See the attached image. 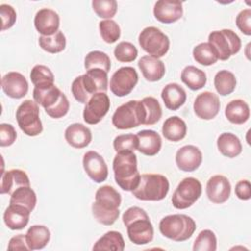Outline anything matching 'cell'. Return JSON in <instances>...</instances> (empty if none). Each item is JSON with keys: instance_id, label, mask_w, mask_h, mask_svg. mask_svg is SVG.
Wrapping results in <instances>:
<instances>
[{"instance_id": "obj_1", "label": "cell", "mask_w": 251, "mask_h": 251, "mask_svg": "<svg viewBox=\"0 0 251 251\" xmlns=\"http://www.w3.org/2000/svg\"><path fill=\"white\" fill-rule=\"evenodd\" d=\"M121 203V194L113 186L103 185L95 193V201L91 206L92 215L98 223L111 226L120 216Z\"/></svg>"}, {"instance_id": "obj_2", "label": "cell", "mask_w": 251, "mask_h": 251, "mask_svg": "<svg viewBox=\"0 0 251 251\" xmlns=\"http://www.w3.org/2000/svg\"><path fill=\"white\" fill-rule=\"evenodd\" d=\"M71 90L76 101L86 104L94 94L106 93L108 90V73L101 69L87 70L84 75L74 79Z\"/></svg>"}, {"instance_id": "obj_3", "label": "cell", "mask_w": 251, "mask_h": 251, "mask_svg": "<svg viewBox=\"0 0 251 251\" xmlns=\"http://www.w3.org/2000/svg\"><path fill=\"white\" fill-rule=\"evenodd\" d=\"M126 226L129 240L136 245H143L151 242L154 236V228L147 213L140 207L128 208L122 217Z\"/></svg>"}, {"instance_id": "obj_4", "label": "cell", "mask_w": 251, "mask_h": 251, "mask_svg": "<svg viewBox=\"0 0 251 251\" xmlns=\"http://www.w3.org/2000/svg\"><path fill=\"white\" fill-rule=\"evenodd\" d=\"M113 171L116 183L125 191L135 189L140 180L137 169V158L134 152H119L113 160Z\"/></svg>"}, {"instance_id": "obj_5", "label": "cell", "mask_w": 251, "mask_h": 251, "mask_svg": "<svg viewBox=\"0 0 251 251\" xmlns=\"http://www.w3.org/2000/svg\"><path fill=\"white\" fill-rule=\"evenodd\" d=\"M196 229L194 220L184 214H174L164 217L159 224L160 232L174 241H185L192 236Z\"/></svg>"}, {"instance_id": "obj_6", "label": "cell", "mask_w": 251, "mask_h": 251, "mask_svg": "<svg viewBox=\"0 0 251 251\" xmlns=\"http://www.w3.org/2000/svg\"><path fill=\"white\" fill-rule=\"evenodd\" d=\"M170 189L168 178L160 174H143L132 195L142 201H160L163 200Z\"/></svg>"}, {"instance_id": "obj_7", "label": "cell", "mask_w": 251, "mask_h": 251, "mask_svg": "<svg viewBox=\"0 0 251 251\" xmlns=\"http://www.w3.org/2000/svg\"><path fill=\"white\" fill-rule=\"evenodd\" d=\"M146 111L141 100H130L119 106L113 114L112 124L118 129H128L144 125Z\"/></svg>"}, {"instance_id": "obj_8", "label": "cell", "mask_w": 251, "mask_h": 251, "mask_svg": "<svg viewBox=\"0 0 251 251\" xmlns=\"http://www.w3.org/2000/svg\"><path fill=\"white\" fill-rule=\"evenodd\" d=\"M208 43L212 45L218 59L222 61L228 60L241 48L240 37L233 30L227 28L212 31L208 36Z\"/></svg>"}, {"instance_id": "obj_9", "label": "cell", "mask_w": 251, "mask_h": 251, "mask_svg": "<svg viewBox=\"0 0 251 251\" xmlns=\"http://www.w3.org/2000/svg\"><path fill=\"white\" fill-rule=\"evenodd\" d=\"M16 119L21 130L28 136H36L43 130L39 107L33 100L26 99L21 103L16 111Z\"/></svg>"}, {"instance_id": "obj_10", "label": "cell", "mask_w": 251, "mask_h": 251, "mask_svg": "<svg viewBox=\"0 0 251 251\" xmlns=\"http://www.w3.org/2000/svg\"><path fill=\"white\" fill-rule=\"evenodd\" d=\"M140 47L150 56L161 58L167 54L170 48V39L156 26H147L138 35Z\"/></svg>"}, {"instance_id": "obj_11", "label": "cell", "mask_w": 251, "mask_h": 251, "mask_svg": "<svg viewBox=\"0 0 251 251\" xmlns=\"http://www.w3.org/2000/svg\"><path fill=\"white\" fill-rule=\"evenodd\" d=\"M201 182L192 176L183 178L172 196V204L176 209L184 210L192 206L201 196Z\"/></svg>"}, {"instance_id": "obj_12", "label": "cell", "mask_w": 251, "mask_h": 251, "mask_svg": "<svg viewBox=\"0 0 251 251\" xmlns=\"http://www.w3.org/2000/svg\"><path fill=\"white\" fill-rule=\"evenodd\" d=\"M138 82V75L132 67H122L118 69L110 79V89L118 97L129 94Z\"/></svg>"}, {"instance_id": "obj_13", "label": "cell", "mask_w": 251, "mask_h": 251, "mask_svg": "<svg viewBox=\"0 0 251 251\" xmlns=\"http://www.w3.org/2000/svg\"><path fill=\"white\" fill-rule=\"evenodd\" d=\"M110 98L105 92L94 94L85 104L83 120L86 124L96 125L106 116L110 109Z\"/></svg>"}, {"instance_id": "obj_14", "label": "cell", "mask_w": 251, "mask_h": 251, "mask_svg": "<svg viewBox=\"0 0 251 251\" xmlns=\"http://www.w3.org/2000/svg\"><path fill=\"white\" fill-rule=\"evenodd\" d=\"M82 165L86 175L97 183L105 181L108 177V167L104 158L96 151H87L82 158Z\"/></svg>"}, {"instance_id": "obj_15", "label": "cell", "mask_w": 251, "mask_h": 251, "mask_svg": "<svg viewBox=\"0 0 251 251\" xmlns=\"http://www.w3.org/2000/svg\"><path fill=\"white\" fill-rule=\"evenodd\" d=\"M220 107L218 95L211 91H204L198 94L193 103L195 115L202 120L214 119L219 114Z\"/></svg>"}, {"instance_id": "obj_16", "label": "cell", "mask_w": 251, "mask_h": 251, "mask_svg": "<svg viewBox=\"0 0 251 251\" xmlns=\"http://www.w3.org/2000/svg\"><path fill=\"white\" fill-rule=\"evenodd\" d=\"M153 14L160 23L173 24L182 17V2L177 0H159L154 5Z\"/></svg>"}, {"instance_id": "obj_17", "label": "cell", "mask_w": 251, "mask_h": 251, "mask_svg": "<svg viewBox=\"0 0 251 251\" xmlns=\"http://www.w3.org/2000/svg\"><path fill=\"white\" fill-rule=\"evenodd\" d=\"M231 185L229 180L222 175L211 176L206 185V194L208 199L215 204L225 203L230 196Z\"/></svg>"}, {"instance_id": "obj_18", "label": "cell", "mask_w": 251, "mask_h": 251, "mask_svg": "<svg viewBox=\"0 0 251 251\" xmlns=\"http://www.w3.org/2000/svg\"><path fill=\"white\" fill-rule=\"evenodd\" d=\"M202 152L194 145H184L176 153V164L180 171L194 172L202 163Z\"/></svg>"}, {"instance_id": "obj_19", "label": "cell", "mask_w": 251, "mask_h": 251, "mask_svg": "<svg viewBox=\"0 0 251 251\" xmlns=\"http://www.w3.org/2000/svg\"><path fill=\"white\" fill-rule=\"evenodd\" d=\"M1 86L5 94L14 99H21L28 91L26 78L18 72H10L1 79Z\"/></svg>"}, {"instance_id": "obj_20", "label": "cell", "mask_w": 251, "mask_h": 251, "mask_svg": "<svg viewBox=\"0 0 251 251\" xmlns=\"http://www.w3.org/2000/svg\"><path fill=\"white\" fill-rule=\"evenodd\" d=\"M34 26L41 35H44V36L53 35L59 30L60 17L52 9H49V8L40 9L35 14Z\"/></svg>"}, {"instance_id": "obj_21", "label": "cell", "mask_w": 251, "mask_h": 251, "mask_svg": "<svg viewBox=\"0 0 251 251\" xmlns=\"http://www.w3.org/2000/svg\"><path fill=\"white\" fill-rule=\"evenodd\" d=\"M23 186H30V181L25 171L12 169L3 172L0 181V193L12 194L15 190Z\"/></svg>"}, {"instance_id": "obj_22", "label": "cell", "mask_w": 251, "mask_h": 251, "mask_svg": "<svg viewBox=\"0 0 251 251\" xmlns=\"http://www.w3.org/2000/svg\"><path fill=\"white\" fill-rule=\"evenodd\" d=\"M30 211L21 205L10 204L4 212L3 220L8 228L12 230L23 229L29 221Z\"/></svg>"}, {"instance_id": "obj_23", "label": "cell", "mask_w": 251, "mask_h": 251, "mask_svg": "<svg viewBox=\"0 0 251 251\" xmlns=\"http://www.w3.org/2000/svg\"><path fill=\"white\" fill-rule=\"evenodd\" d=\"M65 139L74 148L81 149L89 145L92 140L91 130L82 124L75 123L65 130Z\"/></svg>"}, {"instance_id": "obj_24", "label": "cell", "mask_w": 251, "mask_h": 251, "mask_svg": "<svg viewBox=\"0 0 251 251\" xmlns=\"http://www.w3.org/2000/svg\"><path fill=\"white\" fill-rule=\"evenodd\" d=\"M137 65L142 75L148 81H158L165 75V65L159 58H155L150 55L143 56L139 59Z\"/></svg>"}, {"instance_id": "obj_25", "label": "cell", "mask_w": 251, "mask_h": 251, "mask_svg": "<svg viewBox=\"0 0 251 251\" xmlns=\"http://www.w3.org/2000/svg\"><path fill=\"white\" fill-rule=\"evenodd\" d=\"M137 150L146 156H154L159 153L162 147V139L159 133L152 129H143L137 132Z\"/></svg>"}, {"instance_id": "obj_26", "label": "cell", "mask_w": 251, "mask_h": 251, "mask_svg": "<svg viewBox=\"0 0 251 251\" xmlns=\"http://www.w3.org/2000/svg\"><path fill=\"white\" fill-rule=\"evenodd\" d=\"M63 94L64 93L55 84L34 86L32 91L34 101L41 105L45 111L51 109L61 99Z\"/></svg>"}, {"instance_id": "obj_27", "label": "cell", "mask_w": 251, "mask_h": 251, "mask_svg": "<svg viewBox=\"0 0 251 251\" xmlns=\"http://www.w3.org/2000/svg\"><path fill=\"white\" fill-rule=\"evenodd\" d=\"M161 97L167 109L176 111L185 103L186 92L179 84L173 82L167 84L162 89Z\"/></svg>"}, {"instance_id": "obj_28", "label": "cell", "mask_w": 251, "mask_h": 251, "mask_svg": "<svg viewBox=\"0 0 251 251\" xmlns=\"http://www.w3.org/2000/svg\"><path fill=\"white\" fill-rule=\"evenodd\" d=\"M187 126L185 122L177 116L168 118L162 126L164 137L170 141L177 142L183 139L186 135Z\"/></svg>"}, {"instance_id": "obj_29", "label": "cell", "mask_w": 251, "mask_h": 251, "mask_svg": "<svg viewBox=\"0 0 251 251\" xmlns=\"http://www.w3.org/2000/svg\"><path fill=\"white\" fill-rule=\"evenodd\" d=\"M225 116L231 124L242 125L246 123L250 117L249 105L241 99L231 100L226 106Z\"/></svg>"}, {"instance_id": "obj_30", "label": "cell", "mask_w": 251, "mask_h": 251, "mask_svg": "<svg viewBox=\"0 0 251 251\" xmlns=\"http://www.w3.org/2000/svg\"><path fill=\"white\" fill-rule=\"evenodd\" d=\"M217 147L222 155L227 158H235L242 152L240 139L231 132H223L217 139Z\"/></svg>"}, {"instance_id": "obj_31", "label": "cell", "mask_w": 251, "mask_h": 251, "mask_svg": "<svg viewBox=\"0 0 251 251\" xmlns=\"http://www.w3.org/2000/svg\"><path fill=\"white\" fill-rule=\"evenodd\" d=\"M50 230L42 225L31 226L25 234L29 250H38L44 248L50 240Z\"/></svg>"}, {"instance_id": "obj_32", "label": "cell", "mask_w": 251, "mask_h": 251, "mask_svg": "<svg viewBox=\"0 0 251 251\" xmlns=\"http://www.w3.org/2000/svg\"><path fill=\"white\" fill-rule=\"evenodd\" d=\"M180 78L191 90H199L203 88L207 82L205 72L194 66H186L181 72Z\"/></svg>"}, {"instance_id": "obj_33", "label": "cell", "mask_w": 251, "mask_h": 251, "mask_svg": "<svg viewBox=\"0 0 251 251\" xmlns=\"http://www.w3.org/2000/svg\"><path fill=\"white\" fill-rule=\"evenodd\" d=\"M93 250H114L123 251L125 249V240L121 232L110 230L102 235L93 245Z\"/></svg>"}, {"instance_id": "obj_34", "label": "cell", "mask_w": 251, "mask_h": 251, "mask_svg": "<svg viewBox=\"0 0 251 251\" xmlns=\"http://www.w3.org/2000/svg\"><path fill=\"white\" fill-rule=\"evenodd\" d=\"M214 86L220 95L226 96L232 93L236 87L235 75L227 70L219 71L214 77Z\"/></svg>"}, {"instance_id": "obj_35", "label": "cell", "mask_w": 251, "mask_h": 251, "mask_svg": "<svg viewBox=\"0 0 251 251\" xmlns=\"http://www.w3.org/2000/svg\"><path fill=\"white\" fill-rule=\"evenodd\" d=\"M36 194L30 186H23L15 190L11 194L10 204H17L27 208L30 212L33 211L36 205Z\"/></svg>"}, {"instance_id": "obj_36", "label": "cell", "mask_w": 251, "mask_h": 251, "mask_svg": "<svg viewBox=\"0 0 251 251\" xmlns=\"http://www.w3.org/2000/svg\"><path fill=\"white\" fill-rule=\"evenodd\" d=\"M38 43L41 49L44 51L51 54H56L62 52L66 48V36L61 30H58L53 35L39 36Z\"/></svg>"}, {"instance_id": "obj_37", "label": "cell", "mask_w": 251, "mask_h": 251, "mask_svg": "<svg viewBox=\"0 0 251 251\" xmlns=\"http://www.w3.org/2000/svg\"><path fill=\"white\" fill-rule=\"evenodd\" d=\"M192 55L194 60L203 66L214 65L219 59L215 49L208 42H202L193 48Z\"/></svg>"}, {"instance_id": "obj_38", "label": "cell", "mask_w": 251, "mask_h": 251, "mask_svg": "<svg viewBox=\"0 0 251 251\" xmlns=\"http://www.w3.org/2000/svg\"><path fill=\"white\" fill-rule=\"evenodd\" d=\"M84 68L86 71L90 69H101L108 73L111 69L110 57L102 51H90L84 58Z\"/></svg>"}, {"instance_id": "obj_39", "label": "cell", "mask_w": 251, "mask_h": 251, "mask_svg": "<svg viewBox=\"0 0 251 251\" xmlns=\"http://www.w3.org/2000/svg\"><path fill=\"white\" fill-rule=\"evenodd\" d=\"M29 76L34 86L54 84V75L52 71L44 65H35L31 69Z\"/></svg>"}, {"instance_id": "obj_40", "label": "cell", "mask_w": 251, "mask_h": 251, "mask_svg": "<svg viewBox=\"0 0 251 251\" xmlns=\"http://www.w3.org/2000/svg\"><path fill=\"white\" fill-rule=\"evenodd\" d=\"M193 251H215L217 249V237L211 229L200 231L193 243Z\"/></svg>"}, {"instance_id": "obj_41", "label": "cell", "mask_w": 251, "mask_h": 251, "mask_svg": "<svg viewBox=\"0 0 251 251\" xmlns=\"http://www.w3.org/2000/svg\"><path fill=\"white\" fill-rule=\"evenodd\" d=\"M141 101L146 111V120L144 125L151 126L159 122L162 117V107L159 101L152 96L144 97Z\"/></svg>"}, {"instance_id": "obj_42", "label": "cell", "mask_w": 251, "mask_h": 251, "mask_svg": "<svg viewBox=\"0 0 251 251\" xmlns=\"http://www.w3.org/2000/svg\"><path fill=\"white\" fill-rule=\"evenodd\" d=\"M99 31L102 39L109 44L116 42L121 36V28L112 19L99 22Z\"/></svg>"}, {"instance_id": "obj_43", "label": "cell", "mask_w": 251, "mask_h": 251, "mask_svg": "<svg viewBox=\"0 0 251 251\" xmlns=\"http://www.w3.org/2000/svg\"><path fill=\"white\" fill-rule=\"evenodd\" d=\"M114 55L119 62L129 63L136 59L138 51L132 43L128 41H122L115 47Z\"/></svg>"}, {"instance_id": "obj_44", "label": "cell", "mask_w": 251, "mask_h": 251, "mask_svg": "<svg viewBox=\"0 0 251 251\" xmlns=\"http://www.w3.org/2000/svg\"><path fill=\"white\" fill-rule=\"evenodd\" d=\"M92 9L99 18L111 20L117 13L118 4L115 0H93Z\"/></svg>"}, {"instance_id": "obj_45", "label": "cell", "mask_w": 251, "mask_h": 251, "mask_svg": "<svg viewBox=\"0 0 251 251\" xmlns=\"http://www.w3.org/2000/svg\"><path fill=\"white\" fill-rule=\"evenodd\" d=\"M114 150L119 152H133L137 150L138 147V138L136 134H121L115 137L113 141Z\"/></svg>"}, {"instance_id": "obj_46", "label": "cell", "mask_w": 251, "mask_h": 251, "mask_svg": "<svg viewBox=\"0 0 251 251\" xmlns=\"http://www.w3.org/2000/svg\"><path fill=\"white\" fill-rule=\"evenodd\" d=\"M0 15L2 20V26L1 30H6L11 28L17 20V13L15 9L8 4H1L0 5Z\"/></svg>"}, {"instance_id": "obj_47", "label": "cell", "mask_w": 251, "mask_h": 251, "mask_svg": "<svg viewBox=\"0 0 251 251\" xmlns=\"http://www.w3.org/2000/svg\"><path fill=\"white\" fill-rule=\"evenodd\" d=\"M17 138L15 127L11 124L2 123L0 125V146L6 147L12 145Z\"/></svg>"}, {"instance_id": "obj_48", "label": "cell", "mask_w": 251, "mask_h": 251, "mask_svg": "<svg viewBox=\"0 0 251 251\" xmlns=\"http://www.w3.org/2000/svg\"><path fill=\"white\" fill-rule=\"evenodd\" d=\"M70 109V102L65 94L62 95L61 99L48 111H45L46 114L53 119H60L67 115Z\"/></svg>"}, {"instance_id": "obj_49", "label": "cell", "mask_w": 251, "mask_h": 251, "mask_svg": "<svg viewBox=\"0 0 251 251\" xmlns=\"http://www.w3.org/2000/svg\"><path fill=\"white\" fill-rule=\"evenodd\" d=\"M235 23L239 30L245 35H251V10L244 9L238 13Z\"/></svg>"}, {"instance_id": "obj_50", "label": "cell", "mask_w": 251, "mask_h": 251, "mask_svg": "<svg viewBox=\"0 0 251 251\" xmlns=\"http://www.w3.org/2000/svg\"><path fill=\"white\" fill-rule=\"evenodd\" d=\"M235 195L240 200H249L251 197V185L249 180H239L235 185Z\"/></svg>"}, {"instance_id": "obj_51", "label": "cell", "mask_w": 251, "mask_h": 251, "mask_svg": "<svg viewBox=\"0 0 251 251\" xmlns=\"http://www.w3.org/2000/svg\"><path fill=\"white\" fill-rule=\"evenodd\" d=\"M8 250H29L25 234H18L13 236L9 241Z\"/></svg>"}]
</instances>
